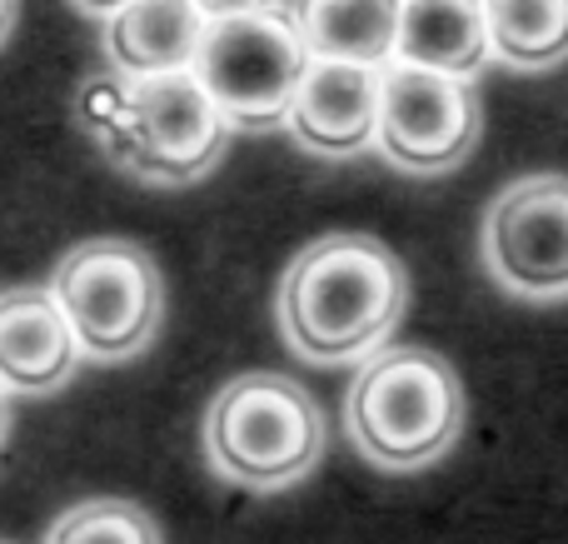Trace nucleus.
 <instances>
[{"label": "nucleus", "mask_w": 568, "mask_h": 544, "mask_svg": "<svg viewBox=\"0 0 568 544\" xmlns=\"http://www.w3.org/2000/svg\"><path fill=\"white\" fill-rule=\"evenodd\" d=\"M404 305H409L404 260L359 230L304 245L280 280L284 340L314 365H344L379 350L399 325Z\"/></svg>", "instance_id": "f257e3e1"}, {"label": "nucleus", "mask_w": 568, "mask_h": 544, "mask_svg": "<svg viewBox=\"0 0 568 544\" xmlns=\"http://www.w3.org/2000/svg\"><path fill=\"white\" fill-rule=\"evenodd\" d=\"M310 60L314 56L300 36L294 10L260 6L240 16H210L190 70L235 130H275L290 115Z\"/></svg>", "instance_id": "39448f33"}, {"label": "nucleus", "mask_w": 568, "mask_h": 544, "mask_svg": "<svg viewBox=\"0 0 568 544\" xmlns=\"http://www.w3.org/2000/svg\"><path fill=\"white\" fill-rule=\"evenodd\" d=\"M290 135L320 155H354L379 135V66L314 56L294 105L284 115Z\"/></svg>", "instance_id": "1a4fd4ad"}, {"label": "nucleus", "mask_w": 568, "mask_h": 544, "mask_svg": "<svg viewBox=\"0 0 568 544\" xmlns=\"http://www.w3.org/2000/svg\"><path fill=\"white\" fill-rule=\"evenodd\" d=\"M205 10L195 0H125L110 10L105 46L120 75H160V70H185L195 60Z\"/></svg>", "instance_id": "9b49d317"}, {"label": "nucleus", "mask_w": 568, "mask_h": 544, "mask_svg": "<svg viewBox=\"0 0 568 544\" xmlns=\"http://www.w3.org/2000/svg\"><path fill=\"white\" fill-rule=\"evenodd\" d=\"M16 6H20V0H0V40H6L10 26H16Z\"/></svg>", "instance_id": "a211bd4d"}, {"label": "nucleus", "mask_w": 568, "mask_h": 544, "mask_svg": "<svg viewBox=\"0 0 568 544\" xmlns=\"http://www.w3.org/2000/svg\"><path fill=\"white\" fill-rule=\"evenodd\" d=\"M349 435L374 465L414 470L439 460L464 430V385L434 350L404 345L364 360L349 390Z\"/></svg>", "instance_id": "7ed1b4c3"}, {"label": "nucleus", "mask_w": 568, "mask_h": 544, "mask_svg": "<svg viewBox=\"0 0 568 544\" xmlns=\"http://www.w3.org/2000/svg\"><path fill=\"white\" fill-rule=\"evenodd\" d=\"M489 46L519 70H549L568 60V0H484Z\"/></svg>", "instance_id": "4468645a"}, {"label": "nucleus", "mask_w": 568, "mask_h": 544, "mask_svg": "<svg viewBox=\"0 0 568 544\" xmlns=\"http://www.w3.org/2000/svg\"><path fill=\"white\" fill-rule=\"evenodd\" d=\"M484 260L494 280L529 300L568 295V175L539 170L499 190L484 215Z\"/></svg>", "instance_id": "6e6552de"}, {"label": "nucleus", "mask_w": 568, "mask_h": 544, "mask_svg": "<svg viewBox=\"0 0 568 544\" xmlns=\"http://www.w3.org/2000/svg\"><path fill=\"white\" fill-rule=\"evenodd\" d=\"M80 10H90V16H110V10H120L125 0H75Z\"/></svg>", "instance_id": "f3484780"}, {"label": "nucleus", "mask_w": 568, "mask_h": 544, "mask_svg": "<svg viewBox=\"0 0 568 544\" xmlns=\"http://www.w3.org/2000/svg\"><path fill=\"white\" fill-rule=\"evenodd\" d=\"M404 0H294V20L310 56L384 66L399 50Z\"/></svg>", "instance_id": "ddd939ff"}, {"label": "nucleus", "mask_w": 568, "mask_h": 544, "mask_svg": "<svg viewBox=\"0 0 568 544\" xmlns=\"http://www.w3.org/2000/svg\"><path fill=\"white\" fill-rule=\"evenodd\" d=\"M399 60L444 70V75H479L489 46V10L484 0H404L399 10Z\"/></svg>", "instance_id": "f8f14e48"}, {"label": "nucleus", "mask_w": 568, "mask_h": 544, "mask_svg": "<svg viewBox=\"0 0 568 544\" xmlns=\"http://www.w3.org/2000/svg\"><path fill=\"white\" fill-rule=\"evenodd\" d=\"M80 110L95 140L125 170L145 180H200L215 170L230 145V120L215 105L195 70H160V75H100L80 90Z\"/></svg>", "instance_id": "f03ea898"}, {"label": "nucleus", "mask_w": 568, "mask_h": 544, "mask_svg": "<svg viewBox=\"0 0 568 544\" xmlns=\"http://www.w3.org/2000/svg\"><path fill=\"white\" fill-rule=\"evenodd\" d=\"M80 365V340L60 310L55 290H10L0 295V385L16 395H45L65 385Z\"/></svg>", "instance_id": "9d476101"}, {"label": "nucleus", "mask_w": 568, "mask_h": 544, "mask_svg": "<svg viewBox=\"0 0 568 544\" xmlns=\"http://www.w3.org/2000/svg\"><path fill=\"white\" fill-rule=\"evenodd\" d=\"M205 455L245 490H284L324 455V415L304 385L275 370L235 375L205 415Z\"/></svg>", "instance_id": "20e7f679"}, {"label": "nucleus", "mask_w": 568, "mask_h": 544, "mask_svg": "<svg viewBox=\"0 0 568 544\" xmlns=\"http://www.w3.org/2000/svg\"><path fill=\"white\" fill-rule=\"evenodd\" d=\"M484 105L464 75L384 60L379 66V135L374 145L414 175H444L479 145Z\"/></svg>", "instance_id": "0eeeda50"}, {"label": "nucleus", "mask_w": 568, "mask_h": 544, "mask_svg": "<svg viewBox=\"0 0 568 544\" xmlns=\"http://www.w3.org/2000/svg\"><path fill=\"white\" fill-rule=\"evenodd\" d=\"M6 425H10V410H6V385H0V440H6Z\"/></svg>", "instance_id": "6ab92c4d"}, {"label": "nucleus", "mask_w": 568, "mask_h": 544, "mask_svg": "<svg viewBox=\"0 0 568 544\" xmlns=\"http://www.w3.org/2000/svg\"><path fill=\"white\" fill-rule=\"evenodd\" d=\"M45 544H165L160 525L130 500H85L55 520Z\"/></svg>", "instance_id": "2eb2a0df"}, {"label": "nucleus", "mask_w": 568, "mask_h": 544, "mask_svg": "<svg viewBox=\"0 0 568 544\" xmlns=\"http://www.w3.org/2000/svg\"><path fill=\"white\" fill-rule=\"evenodd\" d=\"M205 16H240V10H260V6H275V0H195Z\"/></svg>", "instance_id": "dca6fc26"}, {"label": "nucleus", "mask_w": 568, "mask_h": 544, "mask_svg": "<svg viewBox=\"0 0 568 544\" xmlns=\"http://www.w3.org/2000/svg\"><path fill=\"white\" fill-rule=\"evenodd\" d=\"M55 300L80 350L95 360H125L150 345L165 315V280L135 240H85L55 265Z\"/></svg>", "instance_id": "423d86ee"}]
</instances>
